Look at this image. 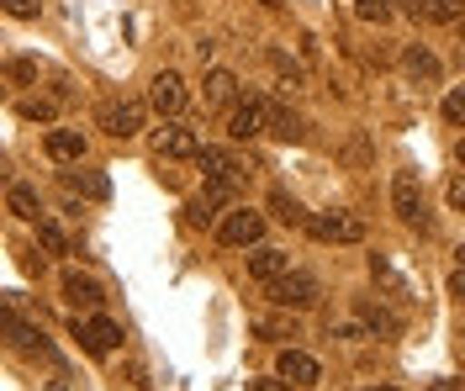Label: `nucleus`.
Returning <instances> with one entry per match:
<instances>
[{"instance_id": "nucleus-29", "label": "nucleus", "mask_w": 465, "mask_h": 391, "mask_svg": "<svg viewBox=\"0 0 465 391\" xmlns=\"http://www.w3.org/2000/svg\"><path fill=\"white\" fill-rule=\"evenodd\" d=\"M5 80H37V64L32 59H5Z\"/></svg>"}, {"instance_id": "nucleus-9", "label": "nucleus", "mask_w": 465, "mask_h": 391, "mask_svg": "<svg viewBox=\"0 0 465 391\" xmlns=\"http://www.w3.org/2000/svg\"><path fill=\"white\" fill-rule=\"evenodd\" d=\"M264 132V95H243L238 106L228 112V138L232 143H249Z\"/></svg>"}, {"instance_id": "nucleus-6", "label": "nucleus", "mask_w": 465, "mask_h": 391, "mask_svg": "<svg viewBox=\"0 0 465 391\" xmlns=\"http://www.w3.org/2000/svg\"><path fill=\"white\" fill-rule=\"evenodd\" d=\"M264 132H275L281 143H307V117H302V112H291L286 101L264 95Z\"/></svg>"}, {"instance_id": "nucleus-8", "label": "nucleus", "mask_w": 465, "mask_h": 391, "mask_svg": "<svg viewBox=\"0 0 465 391\" xmlns=\"http://www.w3.org/2000/svg\"><path fill=\"white\" fill-rule=\"evenodd\" d=\"M148 106H153L159 117H180V112H185V80H180L174 69H159L153 85H148Z\"/></svg>"}, {"instance_id": "nucleus-12", "label": "nucleus", "mask_w": 465, "mask_h": 391, "mask_svg": "<svg viewBox=\"0 0 465 391\" xmlns=\"http://www.w3.org/2000/svg\"><path fill=\"white\" fill-rule=\"evenodd\" d=\"M202 170H206V185H223V191H238L243 185V164L223 149H202Z\"/></svg>"}, {"instance_id": "nucleus-34", "label": "nucleus", "mask_w": 465, "mask_h": 391, "mask_svg": "<svg viewBox=\"0 0 465 391\" xmlns=\"http://www.w3.org/2000/svg\"><path fill=\"white\" fill-rule=\"evenodd\" d=\"M423 391H465V381H434V386H423Z\"/></svg>"}, {"instance_id": "nucleus-36", "label": "nucleus", "mask_w": 465, "mask_h": 391, "mask_svg": "<svg viewBox=\"0 0 465 391\" xmlns=\"http://www.w3.org/2000/svg\"><path fill=\"white\" fill-rule=\"evenodd\" d=\"M455 270H465V243L455 249Z\"/></svg>"}, {"instance_id": "nucleus-21", "label": "nucleus", "mask_w": 465, "mask_h": 391, "mask_svg": "<svg viewBox=\"0 0 465 391\" xmlns=\"http://www.w3.org/2000/svg\"><path fill=\"white\" fill-rule=\"evenodd\" d=\"M407 11L423 16V22H439V27H455V22L465 16L460 0H407Z\"/></svg>"}, {"instance_id": "nucleus-39", "label": "nucleus", "mask_w": 465, "mask_h": 391, "mask_svg": "<svg viewBox=\"0 0 465 391\" xmlns=\"http://www.w3.org/2000/svg\"><path fill=\"white\" fill-rule=\"evenodd\" d=\"M260 5H281V0H260Z\"/></svg>"}, {"instance_id": "nucleus-28", "label": "nucleus", "mask_w": 465, "mask_h": 391, "mask_svg": "<svg viewBox=\"0 0 465 391\" xmlns=\"http://www.w3.org/2000/svg\"><path fill=\"white\" fill-rule=\"evenodd\" d=\"M254 333H260V338H296V328H291V323H281V318H260V323H254Z\"/></svg>"}, {"instance_id": "nucleus-22", "label": "nucleus", "mask_w": 465, "mask_h": 391, "mask_svg": "<svg viewBox=\"0 0 465 391\" xmlns=\"http://www.w3.org/2000/svg\"><path fill=\"white\" fill-rule=\"evenodd\" d=\"M64 185H69V191H80V196H90V201H106V196H112V181H106V175H95V170H80V164H74V170H64Z\"/></svg>"}, {"instance_id": "nucleus-38", "label": "nucleus", "mask_w": 465, "mask_h": 391, "mask_svg": "<svg viewBox=\"0 0 465 391\" xmlns=\"http://www.w3.org/2000/svg\"><path fill=\"white\" fill-rule=\"evenodd\" d=\"M371 391H397V386H371Z\"/></svg>"}, {"instance_id": "nucleus-19", "label": "nucleus", "mask_w": 465, "mask_h": 391, "mask_svg": "<svg viewBox=\"0 0 465 391\" xmlns=\"http://www.w3.org/2000/svg\"><path fill=\"white\" fill-rule=\"evenodd\" d=\"M238 101H243V95H238V74H228V69H212V74H206V106H217V112H223V106H238Z\"/></svg>"}, {"instance_id": "nucleus-30", "label": "nucleus", "mask_w": 465, "mask_h": 391, "mask_svg": "<svg viewBox=\"0 0 465 391\" xmlns=\"http://www.w3.org/2000/svg\"><path fill=\"white\" fill-rule=\"evenodd\" d=\"M444 122H465V91L444 95Z\"/></svg>"}, {"instance_id": "nucleus-11", "label": "nucleus", "mask_w": 465, "mask_h": 391, "mask_svg": "<svg viewBox=\"0 0 465 391\" xmlns=\"http://www.w3.org/2000/svg\"><path fill=\"white\" fill-rule=\"evenodd\" d=\"M275 370H281V381H291V386H318L322 381V365L312 360L307 349H281Z\"/></svg>"}, {"instance_id": "nucleus-25", "label": "nucleus", "mask_w": 465, "mask_h": 391, "mask_svg": "<svg viewBox=\"0 0 465 391\" xmlns=\"http://www.w3.org/2000/svg\"><path fill=\"white\" fill-rule=\"evenodd\" d=\"M371 275H376L381 286H386V291H391V297H407V286H402V275L391 270V265H386V254H371Z\"/></svg>"}, {"instance_id": "nucleus-23", "label": "nucleus", "mask_w": 465, "mask_h": 391, "mask_svg": "<svg viewBox=\"0 0 465 391\" xmlns=\"http://www.w3.org/2000/svg\"><path fill=\"white\" fill-rule=\"evenodd\" d=\"M270 211H275L286 228H307V222H312V217L302 211V201H296V196H286V191H270Z\"/></svg>"}, {"instance_id": "nucleus-4", "label": "nucleus", "mask_w": 465, "mask_h": 391, "mask_svg": "<svg viewBox=\"0 0 465 391\" xmlns=\"http://www.w3.org/2000/svg\"><path fill=\"white\" fill-rule=\"evenodd\" d=\"M264 239V217L249 207H232L223 222H217V243L223 249H254V243Z\"/></svg>"}, {"instance_id": "nucleus-32", "label": "nucleus", "mask_w": 465, "mask_h": 391, "mask_svg": "<svg viewBox=\"0 0 465 391\" xmlns=\"http://www.w3.org/2000/svg\"><path fill=\"white\" fill-rule=\"evenodd\" d=\"M444 196H450V207H455V211H465V170L450 181V191H444Z\"/></svg>"}, {"instance_id": "nucleus-13", "label": "nucleus", "mask_w": 465, "mask_h": 391, "mask_svg": "<svg viewBox=\"0 0 465 391\" xmlns=\"http://www.w3.org/2000/svg\"><path fill=\"white\" fill-rule=\"evenodd\" d=\"M228 201H232V191H223V185H206V196H196V201L185 207V217H191L196 228H212V222H223V217H228V211H223Z\"/></svg>"}, {"instance_id": "nucleus-20", "label": "nucleus", "mask_w": 465, "mask_h": 391, "mask_svg": "<svg viewBox=\"0 0 465 391\" xmlns=\"http://www.w3.org/2000/svg\"><path fill=\"white\" fill-rule=\"evenodd\" d=\"M5 207H11V217H22V222H43V201H37V191L22 181L5 185Z\"/></svg>"}, {"instance_id": "nucleus-10", "label": "nucleus", "mask_w": 465, "mask_h": 391, "mask_svg": "<svg viewBox=\"0 0 465 391\" xmlns=\"http://www.w3.org/2000/svg\"><path fill=\"white\" fill-rule=\"evenodd\" d=\"M69 333H74V338L85 344L90 355H112L116 344H122V328H116L112 318H85V323L74 318V323H69Z\"/></svg>"}, {"instance_id": "nucleus-15", "label": "nucleus", "mask_w": 465, "mask_h": 391, "mask_svg": "<svg viewBox=\"0 0 465 391\" xmlns=\"http://www.w3.org/2000/svg\"><path fill=\"white\" fill-rule=\"evenodd\" d=\"M85 132H74V127H54V132H48V159H54V164H80V159H85Z\"/></svg>"}, {"instance_id": "nucleus-18", "label": "nucleus", "mask_w": 465, "mask_h": 391, "mask_svg": "<svg viewBox=\"0 0 465 391\" xmlns=\"http://www.w3.org/2000/svg\"><path fill=\"white\" fill-rule=\"evenodd\" d=\"M64 301H69V307H85V312H95V307H101V286H95V280H90V275H80V270H64Z\"/></svg>"}, {"instance_id": "nucleus-3", "label": "nucleus", "mask_w": 465, "mask_h": 391, "mask_svg": "<svg viewBox=\"0 0 465 391\" xmlns=\"http://www.w3.org/2000/svg\"><path fill=\"white\" fill-rule=\"evenodd\" d=\"M264 297L275 301V307H296V312H302V307H312V301L322 297V286H318V275H307V270H291V275H281V280H270V286H264Z\"/></svg>"}, {"instance_id": "nucleus-35", "label": "nucleus", "mask_w": 465, "mask_h": 391, "mask_svg": "<svg viewBox=\"0 0 465 391\" xmlns=\"http://www.w3.org/2000/svg\"><path fill=\"white\" fill-rule=\"evenodd\" d=\"M249 386H254V391H281L275 381H249Z\"/></svg>"}, {"instance_id": "nucleus-17", "label": "nucleus", "mask_w": 465, "mask_h": 391, "mask_svg": "<svg viewBox=\"0 0 465 391\" xmlns=\"http://www.w3.org/2000/svg\"><path fill=\"white\" fill-rule=\"evenodd\" d=\"M402 74L412 80V85H434L439 80V59L423 48V43H412V48H402Z\"/></svg>"}, {"instance_id": "nucleus-5", "label": "nucleus", "mask_w": 465, "mask_h": 391, "mask_svg": "<svg viewBox=\"0 0 465 391\" xmlns=\"http://www.w3.org/2000/svg\"><path fill=\"white\" fill-rule=\"evenodd\" d=\"M307 233L318 243H360L365 239V222H360L354 211H318V217L307 222Z\"/></svg>"}, {"instance_id": "nucleus-16", "label": "nucleus", "mask_w": 465, "mask_h": 391, "mask_svg": "<svg viewBox=\"0 0 465 391\" xmlns=\"http://www.w3.org/2000/svg\"><path fill=\"white\" fill-rule=\"evenodd\" d=\"M354 312H360V328L376 333V338H397V333H402V323H397V318H391V312H386L381 301H371V297L354 301Z\"/></svg>"}, {"instance_id": "nucleus-31", "label": "nucleus", "mask_w": 465, "mask_h": 391, "mask_svg": "<svg viewBox=\"0 0 465 391\" xmlns=\"http://www.w3.org/2000/svg\"><path fill=\"white\" fill-rule=\"evenodd\" d=\"M37 5H43V0H5V11H11L16 22H32V16H37Z\"/></svg>"}, {"instance_id": "nucleus-37", "label": "nucleus", "mask_w": 465, "mask_h": 391, "mask_svg": "<svg viewBox=\"0 0 465 391\" xmlns=\"http://www.w3.org/2000/svg\"><path fill=\"white\" fill-rule=\"evenodd\" d=\"M455 159H460V170H465V138H460V149H455Z\"/></svg>"}, {"instance_id": "nucleus-33", "label": "nucleus", "mask_w": 465, "mask_h": 391, "mask_svg": "<svg viewBox=\"0 0 465 391\" xmlns=\"http://www.w3.org/2000/svg\"><path fill=\"white\" fill-rule=\"evenodd\" d=\"M450 297H455V301H465V270H455V275H450Z\"/></svg>"}, {"instance_id": "nucleus-27", "label": "nucleus", "mask_w": 465, "mask_h": 391, "mask_svg": "<svg viewBox=\"0 0 465 391\" xmlns=\"http://www.w3.org/2000/svg\"><path fill=\"white\" fill-rule=\"evenodd\" d=\"M360 22H391V0H354Z\"/></svg>"}, {"instance_id": "nucleus-14", "label": "nucleus", "mask_w": 465, "mask_h": 391, "mask_svg": "<svg viewBox=\"0 0 465 391\" xmlns=\"http://www.w3.org/2000/svg\"><path fill=\"white\" fill-rule=\"evenodd\" d=\"M249 275H254L260 286H270V280L291 275V254H281V249H264V243H254V254H249Z\"/></svg>"}, {"instance_id": "nucleus-1", "label": "nucleus", "mask_w": 465, "mask_h": 391, "mask_svg": "<svg viewBox=\"0 0 465 391\" xmlns=\"http://www.w3.org/2000/svg\"><path fill=\"white\" fill-rule=\"evenodd\" d=\"M148 106L138 95H116V101H101V112H95V127L101 132H112V138H133L138 127H143Z\"/></svg>"}, {"instance_id": "nucleus-24", "label": "nucleus", "mask_w": 465, "mask_h": 391, "mask_svg": "<svg viewBox=\"0 0 465 391\" xmlns=\"http://www.w3.org/2000/svg\"><path fill=\"white\" fill-rule=\"evenodd\" d=\"M16 112H22L27 122H54L58 117V106L48 101V95H27V101H16Z\"/></svg>"}, {"instance_id": "nucleus-2", "label": "nucleus", "mask_w": 465, "mask_h": 391, "mask_svg": "<svg viewBox=\"0 0 465 391\" xmlns=\"http://www.w3.org/2000/svg\"><path fill=\"white\" fill-rule=\"evenodd\" d=\"M391 211L402 217L407 228H418V233H429L434 222H429V211H423V185L412 170H397V181H391Z\"/></svg>"}, {"instance_id": "nucleus-26", "label": "nucleus", "mask_w": 465, "mask_h": 391, "mask_svg": "<svg viewBox=\"0 0 465 391\" xmlns=\"http://www.w3.org/2000/svg\"><path fill=\"white\" fill-rule=\"evenodd\" d=\"M37 239H43V249H48V254H69V239H64V228H58V222H48V217L37 222Z\"/></svg>"}, {"instance_id": "nucleus-7", "label": "nucleus", "mask_w": 465, "mask_h": 391, "mask_svg": "<svg viewBox=\"0 0 465 391\" xmlns=\"http://www.w3.org/2000/svg\"><path fill=\"white\" fill-rule=\"evenodd\" d=\"M153 153L159 159H202V138L180 122H164V127H153Z\"/></svg>"}]
</instances>
